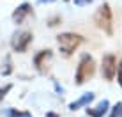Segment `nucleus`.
Returning <instances> with one entry per match:
<instances>
[{
    "label": "nucleus",
    "instance_id": "obj_1",
    "mask_svg": "<svg viewBox=\"0 0 122 117\" xmlns=\"http://www.w3.org/2000/svg\"><path fill=\"white\" fill-rule=\"evenodd\" d=\"M94 23L97 25V28L104 30L108 36L113 34V16H112V9L108 4H103L94 14Z\"/></svg>",
    "mask_w": 122,
    "mask_h": 117
},
{
    "label": "nucleus",
    "instance_id": "obj_2",
    "mask_svg": "<svg viewBox=\"0 0 122 117\" xmlns=\"http://www.w3.org/2000/svg\"><path fill=\"white\" fill-rule=\"evenodd\" d=\"M57 41H58V46H60V52L66 57H69L83 43V37L80 34H73V32H64V34H60L57 37Z\"/></svg>",
    "mask_w": 122,
    "mask_h": 117
},
{
    "label": "nucleus",
    "instance_id": "obj_3",
    "mask_svg": "<svg viewBox=\"0 0 122 117\" xmlns=\"http://www.w3.org/2000/svg\"><path fill=\"white\" fill-rule=\"evenodd\" d=\"M96 71V62L94 58H92L90 55H83L81 60H80V66L76 69V83L78 85H81V83H85L89 78L94 74Z\"/></svg>",
    "mask_w": 122,
    "mask_h": 117
},
{
    "label": "nucleus",
    "instance_id": "obj_4",
    "mask_svg": "<svg viewBox=\"0 0 122 117\" xmlns=\"http://www.w3.org/2000/svg\"><path fill=\"white\" fill-rule=\"evenodd\" d=\"M51 55H53L51 50H43V52H39L36 57H34V64H36V68H37L39 73H46V71H48Z\"/></svg>",
    "mask_w": 122,
    "mask_h": 117
},
{
    "label": "nucleus",
    "instance_id": "obj_5",
    "mask_svg": "<svg viewBox=\"0 0 122 117\" xmlns=\"http://www.w3.org/2000/svg\"><path fill=\"white\" fill-rule=\"evenodd\" d=\"M30 43H32L30 32H21V34H16L12 37V48H14V52H25Z\"/></svg>",
    "mask_w": 122,
    "mask_h": 117
},
{
    "label": "nucleus",
    "instance_id": "obj_6",
    "mask_svg": "<svg viewBox=\"0 0 122 117\" xmlns=\"http://www.w3.org/2000/svg\"><path fill=\"white\" fill-rule=\"evenodd\" d=\"M117 73V60L113 55H104L103 58V76L106 80H113Z\"/></svg>",
    "mask_w": 122,
    "mask_h": 117
},
{
    "label": "nucleus",
    "instance_id": "obj_7",
    "mask_svg": "<svg viewBox=\"0 0 122 117\" xmlns=\"http://www.w3.org/2000/svg\"><path fill=\"white\" fill-rule=\"evenodd\" d=\"M108 108H110V103H108L106 99H103V101H101L96 108L87 106V115H89V117H103L108 112Z\"/></svg>",
    "mask_w": 122,
    "mask_h": 117
},
{
    "label": "nucleus",
    "instance_id": "obj_8",
    "mask_svg": "<svg viewBox=\"0 0 122 117\" xmlns=\"http://www.w3.org/2000/svg\"><path fill=\"white\" fill-rule=\"evenodd\" d=\"M30 12H32V5H30V4H21L18 9L12 12V20H14L16 23H21Z\"/></svg>",
    "mask_w": 122,
    "mask_h": 117
},
{
    "label": "nucleus",
    "instance_id": "obj_9",
    "mask_svg": "<svg viewBox=\"0 0 122 117\" xmlns=\"http://www.w3.org/2000/svg\"><path fill=\"white\" fill-rule=\"evenodd\" d=\"M94 99V92H87V94H83L81 98H78L76 101H73L69 105V110H78V108H83V106H89V103Z\"/></svg>",
    "mask_w": 122,
    "mask_h": 117
},
{
    "label": "nucleus",
    "instance_id": "obj_10",
    "mask_svg": "<svg viewBox=\"0 0 122 117\" xmlns=\"http://www.w3.org/2000/svg\"><path fill=\"white\" fill-rule=\"evenodd\" d=\"M5 115L7 117H32L30 112H18V110H14V108L5 110Z\"/></svg>",
    "mask_w": 122,
    "mask_h": 117
},
{
    "label": "nucleus",
    "instance_id": "obj_11",
    "mask_svg": "<svg viewBox=\"0 0 122 117\" xmlns=\"http://www.w3.org/2000/svg\"><path fill=\"white\" fill-rule=\"evenodd\" d=\"M110 117H122V103H117V105L113 106Z\"/></svg>",
    "mask_w": 122,
    "mask_h": 117
},
{
    "label": "nucleus",
    "instance_id": "obj_12",
    "mask_svg": "<svg viewBox=\"0 0 122 117\" xmlns=\"http://www.w3.org/2000/svg\"><path fill=\"white\" fill-rule=\"evenodd\" d=\"M11 87H12V85H11V83H7V85H5V87H4V89H0V101H2V99H4V98H5V94H7V92H9V90H11Z\"/></svg>",
    "mask_w": 122,
    "mask_h": 117
},
{
    "label": "nucleus",
    "instance_id": "obj_13",
    "mask_svg": "<svg viewBox=\"0 0 122 117\" xmlns=\"http://www.w3.org/2000/svg\"><path fill=\"white\" fill-rule=\"evenodd\" d=\"M58 23H60V16H55V18H51V20L48 21V25H50V27H57Z\"/></svg>",
    "mask_w": 122,
    "mask_h": 117
},
{
    "label": "nucleus",
    "instance_id": "obj_14",
    "mask_svg": "<svg viewBox=\"0 0 122 117\" xmlns=\"http://www.w3.org/2000/svg\"><path fill=\"white\" fill-rule=\"evenodd\" d=\"M117 78H119V83H120V87H122V60H120L119 68H117Z\"/></svg>",
    "mask_w": 122,
    "mask_h": 117
},
{
    "label": "nucleus",
    "instance_id": "obj_15",
    "mask_svg": "<svg viewBox=\"0 0 122 117\" xmlns=\"http://www.w3.org/2000/svg\"><path fill=\"white\" fill-rule=\"evenodd\" d=\"M92 0H74V4L76 5H87V4H90Z\"/></svg>",
    "mask_w": 122,
    "mask_h": 117
},
{
    "label": "nucleus",
    "instance_id": "obj_16",
    "mask_svg": "<svg viewBox=\"0 0 122 117\" xmlns=\"http://www.w3.org/2000/svg\"><path fill=\"white\" fill-rule=\"evenodd\" d=\"M2 73H4V74H9V73H11V62H7L5 69H2Z\"/></svg>",
    "mask_w": 122,
    "mask_h": 117
},
{
    "label": "nucleus",
    "instance_id": "obj_17",
    "mask_svg": "<svg viewBox=\"0 0 122 117\" xmlns=\"http://www.w3.org/2000/svg\"><path fill=\"white\" fill-rule=\"evenodd\" d=\"M44 117H58V115L55 114V112H48V114H46Z\"/></svg>",
    "mask_w": 122,
    "mask_h": 117
},
{
    "label": "nucleus",
    "instance_id": "obj_18",
    "mask_svg": "<svg viewBox=\"0 0 122 117\" xmlns=\"http://www.w3.org/2000/svg\"><path fill=\"white\" fill-rule=\"evenodd\" d=\"M44 2H53V0H41V4H44Z\"/></svg>",
    "mask_w": 122,
    "mask_h": 117
}]
</instances>
